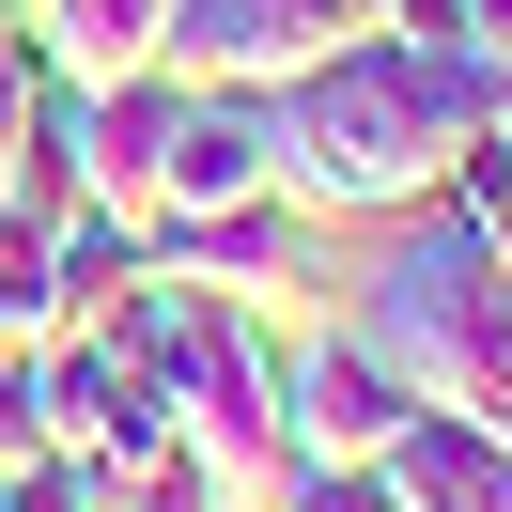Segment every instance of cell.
Instances as JSON below:
<instances>
[{"instance_id": "6da1fadb", "label": "cell", "mask_w": 512, "mask_h": 512, "mask_svg": "<svg viewBox=\"0 0 512 512\" xmlns=\"http://www.w3.org/2000/svg\"><path fill=\"white\" fill-rule=\"evenodd\" d=\"M450 171V125L419 109V63L388 32H342L311 78H280V187L311 218H404L435 202Z\"/></svg>"}, {"instance_id": "7a4b0ae2", "label": "cell", "mask_w": 512, "mask_h": 512, "mask_svg": "<svg viewBox=\"0 0 512 512\" xmlns=\"http://www.w3.org/2000/svg\"><path fill=\"white\" fill-rule=\"evenodd\" d=\"M140 249H156V280H202V295H233V311H295V295L326 280V218L295 187L218 202V218H140Z\"/></svg>"}, {"instance_id": "3957f363", "label": "cell", "mask_w": 512, "mask_h": 512, "mask_svg": "<svg viewBox=\"0 0 512 512\" xmlns=\"http://www.w3.org/2000/svg\"><path fill=\"white\" fill-rule=\"evenodd\" d=\"M404 419H419V388L388 373L357 326H311V342L280 357V435H295V466H388Z\"/></svg>"}, {"instance_id": "277c9868", "label": "cell", "mask_w": 512, "mask_h": 512, "mask_svg": "<svg viewBox=\"0 0 512 512\" xmlns=\"http://www.w3.org/2000/svg\"><path fill=\"white\" fill-rule=\"evenodd\" d=\"M342 32H373V0H171V78L280 94V78H311Z\"/></svg>"}, {"instance_id": "5b68a950", "label": "cell", "mask_w": 512, "mask_h": 512, "mask_svg": "<svg viewBox=\"0 0 512 512\" xmlns=\"http://www.w3.org/2000/svg\"><path fill=\"white\" fill-rule=\"evenodd\" d=\"M264 187H280V94L187 78L171 156H156V218H218V202H264Z\"/></svg>"}, {"instance_id": "8992f818", "label": "cell", "mask_w": 512, "mask_h": 512, "mask_svg": "<svg viewBox=\"0 0 512 512\" xmlns=\"http://www.w3.org/2000/svg\"><path fill=\"white\" fill-rule=\"evenodd\" d=\"M32 388H47V450H140V435H171V388L140 373L109 326L32 342Z\"/></svg>"}, {"instance_id": "52a82bcc", "label": "cell", "mask_w": 512, "mask_h": 512, "mask_svg": "<svg viewBox=\"0 0 512 512\" xmlns=\"http://www.w3.org/2000/svg\"><path fill=\"white\" fill-rule=\"evenodd\" d=\"M373 481H388V512H512V435L466 404H419Z\"/></svg>"}, {"instance_id": "ba28073f", "label": "cell", "mask_w": 512, "mask_h": 512, "mask_svg": "<svg viewBox=\"0 0 512 512\" xmlns=\"http://www.w3.org/2000/svg\"><path fill=\"white\" fill-rule=\"evenodd\" d=\"M32 47H47V78H140V63H171V0H47Z\"/></svg>"}, {"instance_id": "9c48e42d", "label": "cell", "mask_w": 512, "mask_h": 512, "mask_svg": "<svg viewBox=\"0 0 512 512\" xmlns=\"http://www.w3.org/2000/svg\"><path fill=\"white\" fill-rule=\"evenodd\" d=\"M32 78H47V47L16 32L0 47V202H16V171H32Z\"/></svg>"}, {"instance_id": "30bf717a", "label": "cell", "mask_w": 512, "mask_h": 512, "mask_svg": "<svg viewBox=\"0 0 512 512\" xmlns=\"http://www.w3.org/2000/svg\"><path fill=\"white\" fill-rule=\"evenodd\" d=\"M47 450V388H32V342H0V466Z\"/></svg>"}, {"instance_id": "8fae6325", "label": "cell", "mask_w": 512, "mask_h": 512, "mask_svg": "<svg viewBox=\"0 0 512 512\" xmlns=\"http://www.w3.org/2000/svg\"><path fill=\"white\" fill-rule=\"evenodd\" d=\"M466 47H481V63H512V0H466Z\"/></svg>"}, {"instance_id": "7c38bea8", "label": "cell", "mask_w": 512, "mask_h": 512, "mask_svg": "<svg viewBox=\"0 0 512 512\" xmlns=\"http://www.w3.org/2000/svg\"><path fill=\"white\" fill-rule=\"evenodd\" d=\"M0 342H16V326H0Z\"/></svg>"}, {"instance_id": "4fadbf2b", "label": "cell", "mask_w": 512, "mask_h": 512, "mask_svg": "<svg viewBox=\"0 0 512 512\" xmlns=\"http://www.w3.org/2000/svg\"><path fill=\"white\" fill-rule=\"evenodd\" d=\"M32 16H47V0H32Z\"/></svg>"}]
</instances>
